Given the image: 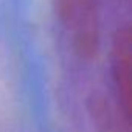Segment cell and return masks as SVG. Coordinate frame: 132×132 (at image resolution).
I'll return each instance as SVG.
<instances>
[{
    "label": "cell",
    "mask_w": 132,
    "mask_h": 132,
    "mask_svg": "<svg viewBox=\"0 0 132 132\" xmlns=\"http://www.w3.org/2000/svg\"><path fill=\"white\" fill-rule=\"evenodd\" d=\"M56 13L75 51L92 59L100 48V0H54Z\"/></svg>",
    "instance_id": "obj_1"
},
{
    "label": "cell",
    "mask_w": 132,
    "mask_h": 132,
    "mask_svg": "<svg viewBox=\"0 0 132 132\" xmlns=\"http://www.w3.org/2000/svg\"><path fill=\"white\" fill-rule=\"evenodd\" d=\"M132 34L129 27L117 31L112 45V70L117 87L118 106L130 117L132 107Z\"/></svg>",
    "instance_id": "obj_2"
},
{
    "label": "cell",
    "mask_w": 132,
    "mask_h": 132,
    "mask_svg": "<svg viewBox=\"0 0 132 132\" xmlns=\"http://www.w3.org/2000/svg\"><path fill=\"white\" fill-rule=\"evenodd\" d=\"M92 112L95 113L100 132H127L126 126L129 117L121 110V107L115 109L104 100H95Z\"/></svg>",
    "instance_id": "obj_3"
}]
</instances>
